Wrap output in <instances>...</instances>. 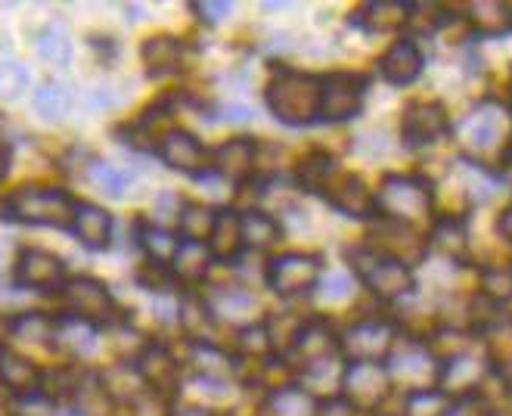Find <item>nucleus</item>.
I'll return each instance as SVG.
<instances>
[{"instance_id":"nucleus-45","label":"nucleus","mask_w":512,"mask_h":416,"mask_svg":"<svg viewBox=\"0 0 512 416\" xmlns=\"http://www.w3.org/2000/svg\"><path fill=\"white\" fill-rule=\"evenodd\" d=\"M7 171H10V146L0 143V181L7 177Z\"/></svg>"},{"instance_id":"nucleus-9","label":"nucleus","mask_w":512,"mask_h":416,"mask_svg":"<svg viewBox=\"0 0 512 416\" xmlns=\"http://www.w3.org/2000/svg\"><path fill=\"white\" fill-rule=\"evenodd\" d=\"M156 150H159V159L174 171H184V174H193V177L212 174V168H208L212 153H208L202 146V140L193 137L190 131H165L159 137Z\"/></svg>"},{"instance_id":"nucleus-32","label":"nucleus","mask_w":512,"mask_h":416,"mask_svg":"<svg viewBox=\"0 0 512 416\" xmlns=\"http://www.w3.org/2000/svg\"><path fill=\"white\" fill-rule=\"evenodd\" d=\"M481 295L497 308L512 299V267H481Z\"/></svg>"},{"instance_id":"nucleus-8","label":"nucleus","mask_w":512,"mask_h":416,"mask_svg":"<svg viewBox=\"0 0 512 416\" xmlns=\"http://www.w3.org/2000/svg\"><path fill=\"white\" fill-rule=\"evenodd\" d=\"M388 370L382 367V361H357L348 364L342 373V392L339 398L345 404H351L354 410H370L376 407L385 395H388Z\"/></svg>"},{"instance_id":"nucleus-10","label":"nucleus","mask_w":512,"mask_h":416,"mask_svg":"<svg viewBox=\"0 0 512 416\" xmlns=\"http://www.w3.org/2000/svg\"><path fill=\"white\" fill-rule=\"evenodd\" d=\"M323 199L348 218H373L376 215V193L360 181L357 174H333L323 187Z\"/></svg>"},{"instance_id":"nucleus-39","label":"nucleus","mask_w":512,"mask_h":416,"mask_svg":"<svg viewBox=\"0 0 512 416\" xmlns=\"http://www.w3.org/2000/svg\"><path fill=\"white\" fill-rule=\"evenodd\" d=\"M56 339L72 351H90L94 348V326L69 317L63 323H56Z\"/></svg>"},{"instance_id":"nucleus-6","label":"nucleus","mask_w":512,"mask_h":416,"mask_svg":"<svg viewBox=\"0 0 512 416\" xmlns=\"http://www.w3.org/2000/svg\"><path fill=\"white\" fill-rule=\"evenodd\" d=\"M323 277V258L305 252H286L267 261V286L283 299L311 292Z\"/></svg>"},{"instance_id":"nucleus-34","label":"nucleus","mask_w":512,"mask_h":416,"mask_svg":"<svg viewBox=\"0 0 512 416\" xmlns=\"http://www.w3.org/2000/svg\"><path fill=\"white\" fill-rule=\"evenodd\" d=\"M10 326H13V333L25 342L28 339L32 342H53L56 339V320H50L47 314H38V311L19 314Z\"/></svg>"},{"instance_id":"nucleus-40","label":"nucleus","mask_w":512,"mask_h":416,"mask_svg":"<svg viewBox=\"0 0 512 416\" xmlns=\"http://www.w3.org/2000/svg\"><path fill=\"white\" fill-rule=\"evenodd\" d=\"M441 416H494V410L478 395H460L454 401H447Z\"/></svg>"},{"instance_id":"nucleus-36","label":"nucleus","mask_w":512,"mask_h":416,"mask_svg":"<svg viewBox=\"0 0 512 416\" xmlns=\"http://www.w3.org/2000/svg\"><path fill=\"white\" fill-rule=\"evenodd\" d=\"M35 109H38L41 118H47V122H59V118L69 112V94L59 84L47 81L35 94Z\"/></svg>"},{"instance_id":"nucleus-23","label":"nucleus","mask_w":512,"mask_h":416,"mask_svg":"<svg viewBox=\"0 0 512 416\" xmlns=\"http://www.w3.org/2000/svg\"><path fill=\"white\" fill-rule=\"evenodd\" d=\"M469 22H472L478 38L509 35L512 32V7L509 4H494V0H485V4H475L469 10Z\"/></svg>"},{"instance_id":"nucleus-33","label":"nucleus","mask_w":512,"mask_h":416,"mask_svg":"<svg viewBox=\"0 0 512 416\" xmlns=\"http://www.w3.org/2000/svg\"><path fill=\"white\" fill-rule=\"evenodd\" d=\"M339 168H336V162L329 159L326 153H314V156H308L305 162H301V168H298V184L305 187V190H323L326 187V181L333 177Z\"/></svg>"},{"instance_id":"nucleus-11","label":"nucleus","mask_w":512,"mask_h":416,"mask_svg":"<svg viewBox=\"0 0 512 416\" xmlns=\"http://www.w3.org/2000/svg\"><path fill=\"white\" fill-rule=\"evenodd\" d=\"M450 134V115L441 103H416L404 112L401 137L407 146H432Z\"/></svg>"},{"instance_id":"nucleus-25","label":"nucleus","mask_w":512,"mask_h":416,"mask_svg":"<svg viewBox=\"0 0 512 416\" xmlns=\"http://www.w3.org/2000/svg\"><path fill=\"white\" fill-rule=\"evenodd\" d=\"M215 227V212L199 202H184L177 212V236L187 243H208Z\"/></svg>"},{"instance_id":"nucleus-46","label":"nucleus","mask_w":512,"mask_h":416,"mask_svg":"<svg viewBox=\"0 0 512 416\" xmlns=\"http://www.w3.org/2000/svg\"><path fill=\"white\" fill-rule=\"evenodd\" d=\"M171 416H215L212 410H199V407H187V410H174Z\"/></svg>"},{"instance_id":"nucleus-22","label":"nucleus","mask_w":512,"mask_h":416,"mask_svg":"<svg viewBox=\"0 0 512 416\" xmlns=\"http://www.w3.org/2000/svg\"><path fill=\"white\" fill-rule=\"evenodd\" d=\"M140 56L149 69V75H168L180 66V56H184V44L171 35H156L143 41L140 47Z\"/></svg>"},{"instance_id":"nucleus-1","label":"nucleus","mask_w":512,"mask_h":416,"mask_svg":"<svg viewBox=\"0 0 512 416\" xmlns=\"http://www.w3.org/2000/svg\"><path fill=\"white\" fill-rule=\"evenodd\" d=\"M267 106L277 122L308 128L320 118V78L295 69H277L267 84Z\"/></svg>"},{"instance_id":"nucleus-19","label":"nucleus","mask_w":512,"mask_h":416,"mask_svg":"<svg viewBox=\"0 0 512 416\" xmlns=\"http://www.w3.org/2000/svg\"><path fill=\"white\" fill-rule=\"evenodd\" d=\"M205 246L215 261H236L239 252L246 249L239 212H233V208H221V212H215V227H212V236H208Z\"/></svg>"},{"instance_id":"nucleus-12","label":"nucleus","mask_w":512,"mask_h":416,"mask_svg":"<svg viewBox=\"0 0 512 416\" xmlns=\"http://www.w3.org/2000/svg\"><path fill=\"white\" fill-rule=\"evenodd\" d=\"M336 351H339V339L333 333V326H329L323 317H308L289 342V354H295L301 367L326 361L329 354H336Z\"/></svg>"},{"instance_id":"nucleus-41","label":"nucleus","mask_w":512,"mask_h":416,"mask_svg":"<svg viewBox=\"0 0 512 416\" xmlns=\"http://www.w3.org/2000/svg\"><path fill=\"white\" fill-rule=\"evenodd\" d=\"M193 10L199 13V19H205V22H221V19H227L230 16V10H233V4H224V0H218V4H212V0H202V4H193Z\"/></svg>"},{"instance_id":"nucleus-5","label":"nucleus","mask_w":512,"mask_h":416,"mask_svg":"<svg viewBox=\"0 0 512 416\" xmlns=\"http://www.w3.org/2000/svg\"><path fill=\"white\" fill-rule=\"evenodd\" d=\"M370 81L357 72H333L320 78V118L323 122H351L367 103Z\"/></svg>"},{"instance_id":"nucleus-35","label":"nucleus","mask_w":512,"mask_h":416,"mask_svg":"<svg viewBox=\"0 0 512 416\" xmlns=\"http://www.w3.org/2000/svg\"><path fill=\"white\" fill-rule=\"evenodd\" d=\"M218 289H221V286H218ZM205 305H208V311H212V314H227L230 320H233L236 314H246V311L255 308L252 295L243 292V289H236V286H227V292L221 289L218 295H212V299H205Z\"/></svg>"},{"instance_id":"nucleus-7","label":"nucleus","mask_w":512,"mask_h":416,"mask_svg":"<svg viewBox=\"0 0 512 416\" xmlns=\"http://www.w3.org/2000/svg\"><path fill=\"white\" fill-rule=\"evenodd\" d=\"M63 305L69 308V314H72L75 320L90 323V326L109 323V320H115V314H118L112 292L106 289L103 280H94V277H75V280H66V283H63Z\"/></svg>"},{"instance_id":"nucleus-18","label":"nucleus","mask_w":512,"mask_h":416,"mask_svg":"<svg viewBox=\"0 0 512 416\" xmlns=\"http://www.w3.org/2000/svg\"><path fill=\"white\" fill-rule=\"evenodd\" d=\"M72 233L81 240V246L103 252L112 240V215L103 212L94 202H75V221Z\"/></svg>"},{"instance_id":"nucleus-21","label":"nucleus","mask_w":512,"mask_h":416,"mask_svg":"<svg viewBox=\"0 0 512 416\" xmlns=\"http://www.w3.org/2000/svg\"><path fill=\"white\" fill-rule=\"evenodd\" d=\"M212 252H208L205 243H187L180 240L174 258H171V274L174 280H180L184 286H196L202 283V277L208 274V267H212Z\"/></svg>"},{"instance_id":"nucleus-15","label":"nucleus","mask_w":512,"mask_h":416,"mask_svg":"<svg viewBox=\"0 0 512 416\" xmlns=\"http://www.w3.org/2000/svg\"><path fill=\"white\" fill-rule=\"evenodd\" d=\"M66 277V264L47 249H22L16 261V283L25 289H53Z\"/></svg>"},{"instance_id":"nucleus-3","label":"nucleus","mask_w":512,"mask_h":416,"mask_svg":"<svg viewBox=\"0 0 512 416\" xmlns=\"http://www.w3.org/2000/svg\"><path fill=\"white\" fill-rule=\"evenodd\" d=\"M351 261V271L357 274V280L364 283L376 299L382 302H398L404 299L407 292H413V274H410V264L391 258L373 246L367 249H348L345 252Z\"/></svg>"},{"instance_id":"nucleus-29","label":"nucleus","mask_w":512,"mask_h":416,"mask_svg":"<svg viewBox=\"0 0 512 416\" xmlns=\"http://www.w3.org/2000/svg\"><path fill=\"white\" fill-rule=\"evenodd\" d=\"M432 246L435 249H441L444 255H450V258H457L463 249H466V221L463 218H457V215H444V218H438L435 221V227H432Z\"/></svg>"},{"instance_id":"nucleus-4","label":"nucleus","mask_w":512,"mask_h":416,"mask_svg":"<svg viewBox=\"0 0 512 416\" xmlns=\"http://www.w3.org/2000/svg\"><path fill=\"white\" fill-rule=\"evenodd\" d=\"M432 184L419 174H388L379 193H376V215L398 221V224H410L416 218L429 215L432 208Z\"/></svg>"},{"instance_id":"nucleus-16","label":"nucleus","mask_w":512,"mask_h":416,"mask_svg":"<svg viewBox=\"0 0 512 416\" xmlns=\"http://www.w3.org/2000/svg\"><path fill=\"white\" fill-rule=\"evenodd\" d=\"M137 376L153 392H174L180 382V367L165 345H146V351L137 358Z\"/></svg>"},{"instance_id":"nucleus-31","label":"nucleus","mask_w":512,"mask_h":416,"mask_svg":"<svg viewBox=\"0 0 512 416\" xmlns=\"http://www.w3.org/2000/svg\"><path fill=\"white\" fill-rule=\"evenodd\" d=\"M274 416H314L317 410V401L305 392V389H277L274 398H270V407H267Z\"/></svg>"},{"instance_id":"nucleus-38","label":"nucleus","mask_w":512,"mask_h":416,"mask_svg":"<svg viewBox=\"0 0 512 416\" xmlns=\"http://www.w3.org/2000/svg\"><path fill=\"white\" fill-rule=\"evenodd\" d=\"M469 143L475 146V150H488V146L497 140L500 134V122H497V115L491 109H478L472 118H469Z\"/></svg>"},{"instance_id":"nucleus-43","label":"nucleus","mask_w":512,"mask_h":416,"mask_svg":"<svg viewBox=\"0 0 512 416\" xmlns=\"http://www.w3.org/2000/svg\"><path fill=\"white\" fill-rule=\"evenodd\" d=\"M224 122H230V125H246V122H252V112L246 106H227L224 109Z\"/></svg>"},{"instance_id":"nucleus-24","label":"nucleus","mask_w":512,"mask_h":416,"mask_svg":"<svg viewBox=\"0 0 512 416\" xmlns=\"http://www.w3.org/2000/svg\"><path fill=\"white\" fill-rule=\"evenodd\" d=\"M243 221V243L252 249H270L283 240V227L274 215L261 212V208H252V212L239 215Z\"/></svg>"},{"instance_id":"nucleus-26","label":"nucleus","mask_w":512,"mask_h":416,"mask_svg":"<svg viewBox=\"0 0 512 416\" xmlns=\"http://www.w3.org/2000/svg\"><path fill=\"white\" fill-rule=\"evenodd\" d=\"M410 19V4H388V0H379V4L364 7V13H357V25H364L367 32H395Z\"/></svg>"},{"instance_id":"nucleus-20","label":"nucleus","mask_w":512,"mask_h":416,"mask_svg":"<svg viewBox=\"0 0 512 416\" xmlns=\"http://www.w3.org/2000/svg\"><path fill=\"white\" fill-rule=\"evenodd\" d=\"M0 385L13 395H32L41 389V370L16 351L0 348Z\"/></svg>"},{"instance_id":"nucleus-28","label":"nucleus","mask_w":512,"mask_h":416,"mask_svg":"<svg viewBox=\"0 0 512 416\" xmlns=\"http://www.w3.org/2000/svg\"><path fill=\"white\" fill-rule=\"evenodd\" d=\"M140 246L146 249L149 261L171 267V258H174V252L180 246V236L159 227V224H140Z\"/></svg>"},{"instance_id":"nucleus-2","label":"nucleus","mask_w":512,"mask_h":416,"mask_svg":"<svg viewBox=\"0 0 512 416\" xmlns=\"http://www.w3.org/2000/svg\"><path fill=\"white\" fill-rule=\"evenodd\" d=\"M0 218L19 221V224H44L56 230H72L75 199L63 190L22 187L0 202Z\"/></svg>"},{"instance_id":"nucleus-37","label":"nucleus","mask_w":512,"mask_h":416,"mask_svg":"<svg viewBox=\"0 0 512 416\" xmlns=\"http://www.w3.org/2000/svg\"><path fill=\"white\" fill-rule=\"evenodd\" d=\"M28 87V69L16 59H0V100H19Z\"/></svg>"},{"instance_id":"nucleus-44","label":"nucleus","mask_w":512,"mask_h":416,"mask_svg":"<svg viewBox=\"0 0 512 416\" xmlns=\"http://www.w3.org/2000/svg\"><path fill=\"white\" fill-rule=\"evenodd\" d=\"M497 233L503 236L506 243H512V205H509L506 212L500 215V221H497Z\"/></svg>"},{"instance_id":"nucleus-14","label":"nucleus","mask_w":512,"mask_h":416,"mask_svg":"<svg viewBox=\"0 0 512 416\" xmlns=\"http://www.w3.org/2000/svg\"><path fill=\"white\" fill-rule=\"evenodd\" d=\"M423 69H426V56L413 38H398L379 59V75L395 87L413 84L423 75Z\"/></svg>"},{"instance_id":"nucleus-13","label":"nucleus","mask_w":512,"mask_h":416,"mask_svg":"<svg viewBox=\"0 0 512 416\" xmlns=\"http://www.w3.org/2000/svg\"><path fill=\"white\" fill-rule=\"evenodd\" d=\"M339 348L348 354L351 364H357V361H373L376 364V358H385V354L395 348V330H391V326L382 323V320L360 323L345 339H339Z\"/></svg>"},{"instance_id":"nucleus-27","label":"nucleus","mask_w":512,"mask_h":416,"mask_svg":"<svg viewBox=\"0 0 512 416\" xmlns=\"http://www.w3.org/2000/svg\"><path fill=\"white\" fill-rule=\"evenodd\" d=\"M38 53L50 66H69L72 63V35H69V28L63 22L47 25L41 32V38H38Z\"/></svg>"},{"instance_id":"nucleus-42","label":"nucleus","mask_w":512,"mask_h":416,"mask_svg":"<svg viewBox=\"0 0 512 416\" xmlns=\"http://www.w3.org/2000/svg\"><path fill=\"white\" fill-rule=\"evenodd\" d=\"M348 286H351V280L345 274H336L323 283V292H326V299H342V295L348 292Z\"/></svg>"},{"instance_id":"nucleus-17","label":"nucleus","mask_w":512,"mask_h":416,"mask_svg":"<svg viewBox=\"0 0 512 416\" xmlns=\"http://www.w3.org/2000/svg\"><path fill=\"white\" fill-rule=\"evenodd\" d=\"M255 156L258 146L252 137H233L212 153V174L230 177V181H246L255 171Z\"/></svg>"},{"instance_id":"nucleus-30","label":"nucleus","mask_w":512,"mask_h":416,"mask_svg":"<svg viewBox=\"0 0 512 416\" xmlns=\"http://www.w3.org/2000/svg\"><path fill=\"white\" fill-rule=\"evenodd\" d=\"M131 181H134L131 171H122V168H115L109 162H94V165H90V184H94L100 193H106L109 199H122L125 190L131 187Z\"/></svg>"}]
</instances>
